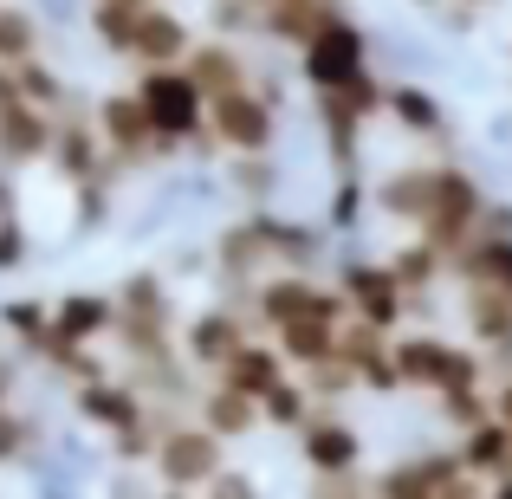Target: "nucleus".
Listing matches in <instances>:
<instances>
[{
	"label": "nucleus",
	"mask_w": 512,
	"mask_h": 499,
	"mask_svg": "<svg viewBox=\"0 0 512 499\" xmlns=\"http://www.w3.org/2000/svg\"><path fill=\"white\" fill-rule=\"evenodd\" d=\"M363 214H370V182H363V175H338L331 208H325V227H331V234H350V227H363Z\"/></svg>",
	"instance_id": "nucleus-27"
},
{
	"label": "nucleus",
	"mask_w": 512,
	"mask_h": 499,
	"mask_svg": "<svg viewBox=\"0 0 512 499\" xmlns=\"http://www.w3.org/2000/svg\"><path fill=\"white\" fill-rule=\"evenodd\" d=\"M292 441H299L305 474H357V461H363V435L350 428V415L338 402H318V409L292 428Z\"/></svg>",
	"instance_id": "nucleus-9"
},
{
	"label": "nucleus",
	"mask_w": 512,
	"mask_h": 499,
	"mask_svg": "<svg viewBox=\"0 0 512 499\" xmlns=\"http://www.w3.org/2000/svg\"><path fill=\"white\" fill-rule=\"evenodd\" d=\"M299 72H305V85H312V91L357 85V78L370 72V39H363V26L350 20V13H331V20L299 46Z\"/></svg>",
	"instance_id": "nucleus-4"
},
{
	"label": "nucleus",
	"mask_w": 512,
	"mask_h": 499,
	"mask_svg": "<svg viewBox=\"0 0 512 499\" xmlns=\"http://www.w3.org/2000/svg\"><path fill=\"white\" fill-rule=\"evenodd\" d=\"M338 499H370V487H350V493H338Z\"/></svg>",
	"instance_id": "nucleus-32"
},
{
	"label": "nucleus",
	"mask_w": 512,
	"mask_h": 499,
	"mask_svg": "<svg viewBox=\"0 0 512 499\" xmlns=\"http://www.w3.org/2000/svg\"><path fill=\"white\" fill-rule=\"evenodd\" d=\"M195 499H266V493H260V480H253L247 467H227V461H221L208 480H201Z\"/></svg>",
	"instance_id": "nucleus-28"
},
{
	"label": "nucleus",
	"mask_w": 512,
	"mask_h": 499,
	"mask_svg": "<svg viewBox=\"0 0 512 499\" xmlns=\"http://www.w3.org/2000/svg\"><path fill=\"white\" fill-rule=\"evenodd\" d=\"M188 46H195V26L182 20V13H169V0H150V7H137V33H130V52L124 59L137 65H182Z\"/></svg>",
	"instance_id": "nucleus-12"
},
{
	"label": "nucleus",
	"mask_w": 512,
	"mask_h": 499,
	"mask_svg": "<svg viewBox=\"0 0 512 499\" xmlns=\"http://www.w3.org/2000/svg\"><path fill=\"white\" fill-rule=\"evenodd\" d=\"M117 318H143V325H175V292H169V273H150V266H137V273L117 279Z\"/></svg>",
	"instance_id": "nucleus-21"
},
{
	"label": "nucleus",
	"mask_w": 512,
	"mask_h": 499,
	"mask_svg": "<svg viewBox=\"0 0 512 499\" xmlns=\"http://www.w3.org/2000/svg\"><path fill=\"white\" fill-rule=\"evenodd\" d=\"M376 117H389L396 130H409V137H428V143H441L448 137V104L435 98V91H422V85H383V111Z\"/></svg>",
	"instance_id": "nucleus-19"
},
{
	"label": "nucleus",
	"mask_w": 512,
	"mask_h": 499,
	"mask_svg": "<svg viewBox=\"0 0 512 499\" xmlns=\"http://www.w3.org/2000/svg\"><path fill=\"white\" fill-rule=\"evenodd\" d=\"M487 499H512V474H500V480H487Z\"/></svg>",
	"instance_id": "nucleus-30"
},
{
	"label": "nucleus",
	"mask_w": 512,
	"mask_h": 499,
	"mask_svg": "<svg viewBox=\"0 0 512 499\" xmlns=\"http://www.w3.org/2000/svg\"><path fill=\"white\" fill-rule=\"evenodd\" d=\"M52 130H59V111H39V104H26V98L0 104V169H33V163H46Z\"/></svg>",
	"instance_id": "nucleus-13"
},
{
	"label": "nucleus",
	"mask_w": 512,
	"mask_h": 499,
	"mask_svg": "<svg viewBox=\"0 0 512 499\" xmlns=\"http://www.w3.org/2000/svg\"><path fill=\"white\" fill-rule=\"evenodd\" d=\"M279 376H292V363L279 357V344H273V337H247V344H240L234 357L214 370V383H227V389H240V396L260 402L266 389L279 383Z\"/></svg>",
	"instance_id": "nucleus-17"
},
{
	"label": "nucleus",
	"mask_w": 512,
	"mask_h": 499,
	"mask_svg": "<svg viewBox=\"0 0 512 499\" xmlns=\"http://www.w3.org/2000/svg\"><path fill=\"white\" fill-rule=\"evenodd\" d=\"M227 188H234L247 208H273L279 188H286V175H279L273 150H253V156H234V163H227Z\"/></svg>",
	"instance_id": "nucleus-22"
},
{
	"label": "nucleus",
	"mask_w": 512,
	"mask_h": 499,
	"mask_svg": "<svg viewBox=\"0 0 512 499\" xmlns=\"http://www.w3.org/2000/svg\"><path fill=\"white\" fill-rule=\"evenodd\" d=\"M195 415L201 428H214L221 441H247V435H260V402L253 396H240V389H227V383H214V376H201V389H195Z\"/></svg>",
	"instance_id": "nucleus-15"
},
{
	"label": "nucleus",
	"mask_w": 512,
	"mask_h": 499,
	"mask_svg": "<svg viewBox=\"0 0 512 499\" xmlns=\"http://www.w3.org/2000/svg\"><path fill=\"white\" fill-rule=\"evenodd\" d=\"M344 305H312V312H292L279 318V325H266V337L279 344V357L292 363V370H312V363H325L331 350H338V325H344Z\"/></svg>",
	"instance_id": "nucleus-11"
},
{
	"label": "nucleus",
	"mask_w": 512,
	"mask_h": 499,
	"mask_svg": "<svg viewBox=\"0 0 512 499\" xmlns=\"http://www.w3.org/2000/svg\"><path fill=\"white\" fill-rule=\"evenodd\" d=\"M26 247H33V240H26V227L13 221V208H7V214H0V273H20Z\"/></svg>",
	"instance_id": "nucleus-29"
},
{
	"label": "nucleus",
	"mask_w": 512,
	"mask_h": 499,
	"mask_svg": "<svg viewBox=\"0 0 512 499\" xmlns=\"http://www.w3.org/2000/svg\"><path fill=\"white\" fill-rule=\"evenodd\" d=\"M454 454H461V467H474L480 480H500V474H512V428L500 415H480V422H467L461 435H454Z\"/></svg>",
	"instance_id": "nucleus-20"
},
{
	"label": "nucleus",
	"mask_w": 512,
	"mask_h": 499,
	"mask_svg": "<svg viewBox=\"0 0 512 499\" xmlns=\"http://www.w3.org/2000/svg\"><path fill=\"white\" fill-rule=\"evenodd\" d=\"M85 33L98 39L104 52H117V59H124V52H130V33H137V0H91V7H85Z\"/></svg>",
	"instance_id": "nucleus-23"
},
{
	"label": "nucleus",
	"mask_w": 512,
	"mask_h": 499,
	"mask_svg": "<svg viewBox=\"0 0 512 499\" xmlns=\"http://www.w3.org/2000/svg\"><path fill=\"white\" fill-rule=\"evenodd\" d=\"M182 72L201 85V98H221V91L253 85V59H247V46H240V39H221V33L195 39V46H188V59H182Z\"/></svg>",
	"instance_id": "nucleus-14"
},
{
	"label": "nucleus",
	"mask_w": 512,
	"mask_h": 499,
	"mask_svg": "<svg viewBox=\"0 0 512 499\" xmlns=\"http://www.w3.org/2000/svg\"><path fill=\"white\" fill-rule=\"evenodd\" d=\"M91 124H98V137H104V150H111L117 169H150V163H163V156H175L169 143L150 130L137 91H111V98L91 111Z\"/></svg>",
	"instance_id": "nucleus-8"
},
{
	"label": "nucleus",
	"mask_w": 512,
	"mask_h": 499,
	"mask_svg": "<svg viewBox=\"0 0 512 499\" xmlns=\"http://www.w3.org/2000/svg\"><path fill=\"white\" fill-rule=\"evenodd\" d=\"M312 409H318V402H312V389H305V376H299V370L279 376V383L260 396V422H266V428H286V435H292V428H299Z\"/></svg>",
	"instance_id": "nucleus-24"
},
{
	"label": "nucleus",
	"mask_w": 512,
	"mask_h": 499,
	"mask_svg": "<svg viewBox=\"0 0 512 499\" xmlns=\"http://www.w3.org/2000/svg\"><path fill=\"white\" fill-rule=\"evenodd\" d=\"M39 52V13L20 0H0V65H20Z\"/></svg>",
	"instance_id": "nucleus-26"
},
{
	"label": "nucleus",
	"mask_w": 512,
	"mask_h": 499,
	"mask_svg": "<svg viewBox=\"0 0 512 499\" xmlns=\"http://www.w3.org/2000/svg\"><path fill=\"white\" fill-rule=\"evenodd\" d=\"M39 448H46V428H39V415L0 402V467H26Z\"/></svg>",
	"instance_id": "nucleus-25"
},
{
	"label": "nucleus",
	"mask_w": 512,
	"mask_h": 499,
	"mask_svg": "<svg viewBox=\"0 0 512 499\" xmlns=\"http://www.w3.org/2000/svg\"><path fill=\"white\" fill-rule=\"evenodd\" d=\"M247 337H253V312L234 305V299H221V305H208V312H195L188 325H175V350L188 357L195 376H214L240 344H247Z\"/></svg>",
	"instance_id": "nucleus-7"
},
{
	"label": "nucleus",
	"mask_w": 512,
	"mask_h": 499,
	"mask_svg": "<svg viewBox=\"0 0 512 499\" xmlns=\"http://www.w3.org/2000/svg\"><path fill=\"white\" fill-rule=\"evenodd\" d=\"M227 461V441L214 428H201L195 415H163L156 409V454H150V474L156 487L169 493H201V480Z\"/></svg>",
	"instance_id": "nucleus-2"
},
{
	"label": "nucleus",
	"mask_w": 512,
	"mask_h": 499,
	"mask_svg": "<svg viewBox=\"0 0 512 499\" xmlns=\"http://www.w3.org/2000/svg\"><path fill=\"white\" fill-rule=\"evenodd\" d=\"M13 208V188H7V169H0V214Z\"/></svg>",
	"instance_id": "nucleus-31"
},
{
	"label": "nucleus",
	"mask_w": 512,
	"mask_h": 499,
	"mask_svg": "<svg viewBox=\"0 0 512 499\" xmlns=\"http://www.w3.org/2000/svg\"><path fill=\"white\" fill-rule=\"evenodd\" d=\"M389 273H396V286H402V299H409V312H422V305L435 299L441 286H448V260H441V253L428 247L422 234H409L396 253H389Z\"/></svg>",
	"instance_id": "nucleus-18"
},
{
	"label": "nucleus",
	"mask_w": 512,
	"mask_h": 499,
	"mask_svg": "<svg viewBox=\"0 0 512 499\" xmlns=\"http://www.w3.org/2000/svg\"><path fill=\"white\" fill-rule=\"evenodd\" d=\"M208 143L227 156H253L279 143V98H266L260 85H240L208 98Z\"/></svg>",
	"instance_id": "nucleus-3"
},
{
	"label": "nucleus",
	"mask_w": 512,
	"mask_h": 499,
	"mask_svg": "<svg viewBox=\"0 0 512 499\" xmlns=\"http://www.w3.org/2000/svg\"><path fill=\"white\" fill-rule=\"evenodd\" d=\"M448 7H487V0H448Z\"/></svg>",
	"instance_id": "nucleus-33"
},
{
	"label": "nucleus",
	"mask_w": 512,
	"mask_h": 499,
	"mask_svg": "<svg viewBox=\"0 0 512 499\" xmlns=\"http://www.w3.org/2000/svg\"><path fill=\"white\" fill-rule=\"evenodd\" d=\"M370 208L383 214V221H396V227H422L428 221V208H435V163H396V169H383L370 182Z\"/></svg>",
	"instance_id": "nucleus-10"
},
{
	"label": "nucleus",
	"mask_w": 512,
	"mask_h": 499,
	"mask_svg": "<svg viewBox=\"0 0 512 499\" xmlns=\"http://www.w3.org/2000/svg\"><path fill=\"white\" fill-rule=\"evenodd\" d=\"M72 409H78V422H91L98 435H111V441L150 422V402H143V389L130 383L124 370H91V376H78V383H72Z\"/></svg>",
	"instance_id": "nucleus-6"
},
{
	"label": "nucleus",
	"mask_w": 512,
	"mask_h": 499,
	"mask_svg": "<svg viewBox=\"0 0 512 499\" xmlns=\"http://www.w3.org/2000/svg\"><path fill=\"white\" fill-rule=\"evenodd\" d=\"M117 325V299L111 292H72V299L52 305V337L72 350H98Z\"/></svg>",
	"instance_id": "nucleus-16"
},
{
	"label": "nucleus",
	"mask_w": 512,
	"mask_h": 499,
	"mask_svg": "<svg viewBox=\"0 0 512 499\" xmlns=\"http://www.w3.org/2000/svg\"><path fill=\"white\" fill-rule=\"evenodd\" d=\"M130 91H137L150 130L169 143V150H182V143H208V98H201V85L182 72V65H143Z\"/></svg>",
	"instance_id": "nucleus-1"
},
{
	"label": "nucleus",
	"mask_w": 512,
	"mask_h": 499,
	"mask_svg": "<svg viewBox=\"0 0 512 499\" xmlns=\"http://www.w3.org/2000/svg\"><path fill=\"white\" fill-rule=\"evenodd\" d=\"M331 286H338V299L350 305V318H363V325H376V331L409 325V299H402L389 260H357V253H350V260L331 266Z\"/></svg>",
	"instance_id": "nucleus-5"
}]
</instances>
